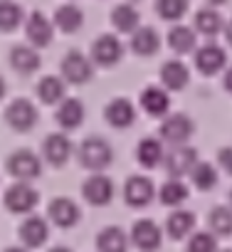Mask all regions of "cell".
<instances>
[{
  "label": "cell",
  "mask_w": 232,
  "mask_h": 252,
  "mask_svg": "<svg viewBox=\"0 0 232 252\" xmlns=\"http://www.w3.org/2000/svg\"><path fill=\"white\" fill-rule=\"evenodd\" d=\"M77 156H79V166H84L87 171L101 173V171L111 163V158H114V149H111V144H109L106 139L89 136V139L82 141Z\"/></svg>",
  "instance_id": "1"
},
{
  "label": "cell",
  "mask_w": 232,
  "mask_h": 252,
  "mask_svg": "<svg viewBox=\"0 0 232 252\" xmlns=\"http://www.w3.org/2000/svg\"><path fill=\"white\" fill-rule=\"evenodd\" d=\"M193 131H195V124L188 114H171V116H163L158 136L168 146H183L190 141Z\"/></svg>",
  "instance_id": "2"
},
{
  "label": "cell",
  "mask_w": 232,
  "mask_h": 252,
  "mask_svg": "<svg viewBox=\"0 0 232 252\" xmlns=\"http://www.w3.org/2000/svg\"><path fill=\"white\" fill-rule=\"evenodd\" d=\"M3 200H5V208L10 213H15V215H30L37 208V203H40V193L28 181H15L5 190Z\"/></svg>",
  "instance_id": "3"
},
{
  "label": "cell",
  "mask_w": 232,
  "mask_h": 252,
  "mask_svg": "<svg viewBox=\"0 0 232 252\" xmlns=\"http://www.w3.org/2000/svg\"><path fill=\"white\" fill-rule=\"evenodd\" d=\"M59 72H62V79L69 84H87L94 77V62L79 50H69L59 62Z\"/></svg>",
  "instance_id": "4"
},
{
  "label": "cell",
  "mask_w": 232,
  "mask_h": 252,
  "mask_svg": "<svg viewBox=\"0 0 232 252\" xmlns=\"http://www.w3.org/2000/svg\"><path fill=\"white\" fill-rule=\"evenodd\" d=\"M198 161L200 158H198V151L193 146H188V144L171 146V151L163 156V168L171 178H185V176H190V171L195 168Z\"/></svg>",
  "instance_id": "5"
},
{
  "label": "cell",
  "mask_w": 232,
  "mask_h": 252,
  "mask_svg": "<svg viewBox=\"0 0 232 252\" xmlns=\"http://www.w3.org/2000/svg\"><path fill=\"white\" fill-rule=\"evenodd\" d=\"M8 173L13 176V178H18V181H35V178H40V173H42V161H40V156L35 154V151H30V149H18V151H13L10 154V158H8Z\"/></svg>",
  "instance_id": "6"
},
{
  "label": "cell",
  "mask_w": 232,
  "mask_h": 252,
  "mask_svg": "<svg viewBox=\"0 0 232 252\" xmlns=\"http://www.w3.org/2000/svg\"><path fill=\"white\" fill-rule=\"evenodd\" d=\"M5 121L10 129L25 134V131L35 129V124H37V106L30 99H15L5 109Z\"/></svg>",
  "instance_id": "7"
},
{
  "label": "cell",
  "mask_w": 232,
  "mask_h": 252,
  "mask_svg": "<svg viewBox=\"0 0 232 252\" xmlns=\"http://www.w3.org/2000/svg\"><path fill=\"white\" fill-rule=\"evenodd\" d=\"M124 57V45L116 35H99L91 45V62L99 67H114Z\"/></svg>",
  "instance_id": "8"
},
{
  "label": "cell",
  "mask_w": 232,
  "mask_h": 252,
  "mask_svg": "<svg viewBox=\"0 0 232 252\" xmlns=\"http://www.w3.org/2000/svg\"><path fill=\"white\" fill-rule=\"evenodd\" d=\"M25 35H28V45L32 47H47L55 37V25L52 20L42 13V10H35L25 18Z\"/></svg>",
  "instance_id": "9"
},
{
  "label": "cell",
  "mask_w": 232,
  "mask_h": 252,
  "mask_svg": "<svg viewBox=\"0 0 232 252\" xmlns=\"http://www.w3.org/2000/svg\"><path fill=\"white\" fill-rule=\"evenodd\" d=\"M129 242L141 250V252H156L163 242V232L161 227L153 222V220H136L134 227H131V235H129Z\"/></svg>",
  "instance_id": "10"
},
{
  "label": "cell",
  "mask_w": 232,
  "mask_h": 252,
  "mask_svg": "<svg viewBox=\"0 0 232 252\" xmlns=\"http://www.w3.org/2000/svg\"><path fill=\"white\" fill-rule=\"evenodd\" d=\"M82 195L89 205H109L114 198V181L104 173H91L84 183H82Z\"/></svg>",
  "instance_id": "11"
},
{
  "label": "cell",
  "mask_w": 232,
  "mask_h": 252,
  "mask_svg": "<svg viewBox=\"0 0 232 252\" xmlns=\"http://www.w3.org/2000/svg\"><path fill=\"white\" fill-rule=\"evenodd\" d=\"M18 235H20V242H23L25 247H30V250L42 247V245L47 242V237H50V222H47L42 215H32V213H30V215L20 222Z\"/></svg>",
  "instance_id": "12"
},
{
  "label": "cell",
  "mask_w": 232,
  "mask_h": 252,
  "mask_svg": "<svg viewBox=\"0 0 232 252\" xmlns=\"http://www.w3.org/2000/svg\"><path fill=\"white\" fill-rule=\"evenodd\" d=\"M72 151H74V146H72L69 136L62 134V131L50 134V136L45 139V144H42V156H45V161H47L50 166H55V168H62V166L69 161Z\"/></svg>",
  "instance_id": "13"
},
{
  "label": "cell",
  "mask_w": 232,
  "mask_h": 252,
  "mask_svg": "<svg viewBox=\"0 0 232 252\" xmlns=\"http://www.w3.org/2000/svg\"><path fill=\"white\" fill-rule=\"evenodd\" d=\"M153 198H156V186H153L151 178H146V176H129V181L124 186V200L131 208H146Z\"/></svg>",
  "instance_id": "14"
},
{
  "label": "cell",
  "mask_w": 232,
  "mask_h": 252,
  "mask_svg": "<svg viewBox=\"0 0 232 252\" xmlns=\"http://www.w3.org/2000/svg\"><path fill=\"white\" fill-rule=\"evenodd\" d=\"M47 220L55 222L57 227L67 230V227H74L82 220V210L72 198H55L47 208Z\"/></svg>",
  "instance_id": "15"
},
{
  "label": "cell",
  "mask_w": 232,
  "mask_h": 252,
  "mask_svg": "<svg viewBox=\"0 0 232 252\" xmlns=\"http://www.w3.org/2000/svg\"><path fill=\"white\" fill-rule=\"evenodd\" d=\"M84 114H87V109H84V104H82L77 96H64V99L57 104L55 121L62 126L64 131H74V129H79V126H82Z\"/></svg>",
  "instance_id": "16"
},
{
  "label": "cell",
  "mask_w": 232,
  "mask_h": 252,
  "mask_svg": "<svg viewBox=\"0 0 232 252\" xmlns=\"http://www.w3.org/2000/svg\"><path fill=\"white\" fill-rule=\"evenodd\" d=\"M104 116H106L109 126H114V129H129V126L136 121V106L124 96H116L106 104Z\"/></svg>",
  "instance_id": "17"
},
{
  "label": "cell",
  "mask_w": 232,
  "mask_h": 252,
  "mask_svg": "<svg viewBox=\"0 0 232 252\" xmlns=\"http://www.w3.org/2000/svg\"><path fill=\"white\" fill-rule=\"evenodd\" d=\"M227 64V52L220 45H203L200 50H195V67L203 74H217L222 67Z\"/></svg>",
  "instance_id": "18"
},
{
  "label": "cell",
  "mask_w": 232,
  "mask_h": 252,
  "mask_svg": "<svg viewBox=\"0 0 232 252\" xmlns=\"http://www.w3.org/2000/svg\"><path fill=\"white\" fill-rule=\"evenodd\" d=\"M141 109L148 114V116H156V119H163L168 116V109H171V96L163 87L158 84H151L141 92Z\"/></svg>",
  "instance_id": "19"
},
{
  "label": "cell",
  "mask_w": 232,
  "mask_h": 252,
  "mask_svg": "<svg viewBox=\"0 0 232 252\" xmlns=\"http://www.w3.org/2000/svg\"><path fill=\"white\" fill-rule=\"evenodd\" d=\"M131 50L139 57H153L161 50V35L156 32V28L148 25H139L131 32Z\"/></svg>",
  "instance_id": "20"
},
{
  "label": "cell",
  "mask_w": 232,
  "mask_h": 252,
  "mask_svg": "<svg viewBox=\"0 0 232 252\" xmlns=\"http://www.w3.org/2000/svg\"><path fill=\"white\" fill-rule=\"evenodd\" d=\"M10 64H13V69L18 74H35L40 69L42 60H40L37 47H32V45H15L10 50Z\"/></svg>",
  "instance_id": "21"
},
{
  "label": "cell",
  "mask_w": 232,
  "mask_h": 252,
  "mask_svg": "<svg viewBox=\"0 0 232 252\" xmlns=\"http://www.w3.org/2000/svg\"><path fill=\"white\" fill-rule=\"evenodd\" d=\"M188 79H190V72L188 67L180 62V60H168L163 67H161V84L166 92H180L188 87Z\"/></svg>",
  "instance_id": "22"
},
{
  "label": "cell",
  "mask_w": 232,
  "mask_h": 252,
  "mask_svg": "<svg viewBox=\"0 0 232 252\" xmlns=\"http://www.w3.org/2000/svg\"><path fill=\"white\" fill-rule=\"evenodd\" d=\"M52 25H55L57 30L72 35V32L82 30V25H84V13H82L79 5H74V3H64V5H59V8L55 10V20H52Z\"/></svg>",
  "instance_id": "23"
},
{
  "label": "cell",
  "mask_w": 232,
  "mask_h": 252,
  "mask_svg": "<svg viewBox=\"0 0 232 252\" xmlns=\"http://www.w3.org/2000/svg\"><path fill=\"white\" fill-rule=\"evenodd\" d=\"M166 232L173 240H185L190 232H195V213L183 210V208L173 210L166 220Z\"/></svg>",
  "instance_id": "24"
},
{
  "label": "cell",
  "mask_w": 232,
  "mask_h": 252,
  "mask_svg": "<svg viewBox=\"0 0 232 252\" xmlns=\"http://www.w3.org/2000/svg\"><path fill=\"white\" fill-rule=\"evenodd\" d=\"M129 245H131L129 235L116 225H109L96 235V250L99 252H129Z\"/></svg>",
  "instance_id": "25"
},
{
  "label": "cell",
  "mask_w": 232,
  "mask_h": 252,
  "mask_svg": "<svg viewBox=\"0 0 232 252\" xmlns=\"http://www.w3.org/2000/svg\"><path fill=\"white\" fill-rule=\"evenodd\" d=\"M111 25L116 32H121V35H131L139 25H141V15L139 10L131 5V3H121V5H116L111 10Z\"/></svg>",
  "instance_id": "26"
},
{
  "label": "cell",
  "mask_w": 232,
  "mask_h": 252,
  "mask_svg": "<svg viewBox=\"0 0 232 252\" xmlns=\"http://www.w3.org/2000/svg\"><path fill=\"white\" fill-rule=\"evenodd\" d=\"M163 156H166V151H163V141H161V139L146 136V139H141L139 146H136V161H139L144 168H156V166H161V163H163Z\"/></svg>",
  "instance_id": "27"
},
{
  "label": "cell",
  "mask_w": 232,
  "mask_h": 252,
  "mask_svg": "<svg viewBox=\"0 0 232 252\" xmlns=\"http://www.w3.org/2000/svg\"><path fill=\"white\" fill-rule=\"evenodd\" d=\"M168 45L175 55H188V52H195V45H198V32L188 25H173L171 32H168Z\"/></svg>",
  "instance_id": "28"
},
{
  "label": "cell",
  "mask_w": 232,
  "mask_h": 252,
  "mask_svg": "<svg viewBox=\"0 0 232 252\" xmlns=\"http://www.w3.org/2000/svg\"><path fill=\"white\" fill-rule=\"evenodd\" d=\"M35 92H37V99H40L42 104H59V101L64 99L67 82L59 79V77H55V74H47V77H42V79L37 82Z\"/></svg>",
  "instance_id": "29"
},
{
  "label": "cell",
  "mask_w": 232,
  "mask_h": 252,
  "mask_svg": "<svg viewBox=\"0 0 232 252\" xmlns=\"http://www.w3.org/2000/svg\"><path fill=\"white\" fill-rule=\"evenodd\" d=\"M188 195H190V190L183 183V178H168L161 186V190H158V200L163 205H168V208H178L180 203L188 200Z\"/></svg>",
  "instance_id": "30"
},
{
  "label": "cell",
  "mask_w": 232,
  "mask_h": 252,
  "mask_svg": "<svg viewBox=\"0 0 232 252\" xmlns=\"http://www.w3.org/2000/svg\"><path fill=\"white\" fill-rule=\"evenodd\" d=\"M222 28H225V20H222V15H220L215 8L207 5V8H203V10L195 13V25H193L195 32L212 37V35H217Z\"/></svg>",
  "instance_id": "31"
},
{
  "label": "cell",
  "mask_w": 232,
  "mask_h": 252,
  "mask_svg": "<svg viewBox=\"0 0 232 252\" xmlns=\"http://www.w3.org/2000/svg\"><path fill=\"white\" fill-rule=\"evenodd\" d=\"M207 227L215 237H230L232 235V208L230 205H215L207 215Z\"/></svg>",
  "instance_id": "32"
},
{
  "label": "cell",
  "mask_w": 232,
  "mask_h": 252,
  "mask_svg": "<svg viewBox=\"0 0 232 252\" xmlns=\"http://www.w3.org/2000/svg\"><path fill=\"white\" fill-rule=\"evenodd\" d=\"M25 23V10L15 0H0V32H13Z\"/></svg>",
  "instance_id": "33"
},
{
  "label": "cell",
  "mask_w": 232,
  "mask_h": 252,
  "mask_svg": "<svg viewBox=\"0 0 232 252\" xmlns=\"http://www.w3.org/2000/svg\"><path fill=\"white\" fill-rule=\"evenodd\" d=\"M217 178H220L217 168L212 163H207V161H198L195 168L190 171V181H193V186L198 190H212L217 186Z\"/></svg>",
  "instance_id": "34"
},
{
  "label": "cell",
  "mask_w": 232,
  "mask_h": 252,
  "mask_svg": "<svg viewBox=\"0 0 232 252\" xmlns=\"http://www.w3.org/2000/svg\"><path fill=\"white\" fill-rule=\"evenodd\" d=\"M185 252H217V237L210 230H195L188 235Z\"/></svg>",
  "instance_id": "35"
},
{
  "label": "cell",
  "mask_w": 232,
  "mask_h": 252,
  "mask_svg": "<svg viewBox=\"0 0 232 252\" xmlns=\"http://www.w3.org/2000/svg\"><path fill=\"white\" fill-rule=\"evenodd\" d=\"M188 8H190L188 0H156V13L168 23L180 20L188 13Z\"/></svg>",
  "instance_id": "36"
},
{
  "label": "cell",
  "mask_w": 232,
  "mask_h": 252,
  "mask_svg": "<svg viewBox=\"0 0 232 252\" xmlns=\"http://www.w3.org/2000/svg\"><path fill=\"white\" fill-rule=\"evenodd\" d=\"M217 163L227 176H232V146H222L217 151Z\"/></svg>",
  "instance_id": "37"
},
{
  "label": "cell",
  "mask_w": 232,
  "mask_h": 252,
  "mask_svg": "<svg viewBox=\"0 0 232 252\" xmlns=\"http://www.w3.org/2000/svg\"><path fill=\"white\" fill-rule=\"evenodd\" d=\"M222 84H225V89L232 94V64L227 67V72H225V77H222Z\"/></svg>",
  "instance_id": "38"
},
{
  "label": "cell",
  "mask_w": 232,
  "mask_h": 252,
  "mask_svg": "<svg viewBox=\"0 0 232 252\" xmlns=\"http://www.w3.org/2000/svg\"><path fill=\"white\" fill-rule=\"evenodd\" d=\"M222 30H225V40H227V42L232 45V18H230V20L225 23V28H222Z\"/></svg>",
  "instance_id": "39"
},
{
  "label": "cell",
  "mask_w": 232,
  "mask_h": 252,
  "mask_svg": "<svg viewBox=\"0 0 232 252\" xmlns=\"http://www.w3.org/2000/svg\"><path fill=\"white\" fill-rule=\"evenodd\" d=\"M3 252H32V250L25 247V245H13V247H5Z\"/></svg>",
  "instance_id": "40"
},
{
  "label": "cell",
  "mask_w": 232,
  "mask_h": 252,
  "mask_svg": "<svg viewBox=\"0 0 232 252\" xmlns=\"http://www.w3.org/2000/svg\"><path fill=\"white\" fill-rule=\"evenodd\" d=\"M5 92H8V84H5V79H3V77H0V99L5 96Z\"/></svg>",
  "instance_id": "41"
},
{
  "label": "cell",
  "mask_w": 232,
  "mask_h": 252,
  "mask_svg": "<svg viewBox=\"0 0 232 252\" xmlns=\"http://www.w3.org/2000/svg\"><path fill=\"white\" fill-rule=\"evenodd\" d=\"M205 3H207L210 8H217V5H225V3H227V0H205Z\"/></svg>",
  "instance_id": "42"
},
{
  "label": "cell",
  "mask_w": 232,
  "mask_h": 252,
  "mask_svg": "<svg viewBox=\"0 0 232 252\" xmlns=\"http://www.w3.org/2000/svg\"><path fill=\"white\" fill-rule=\"evenodd\" d=\"M50 252H72L69 247H64V245H57V247H52Z\"/></svg>",
  "instance_id": "43"
},
{
  "label": "cell",
  "mask_w": 232,
  "mask_h": 252,
  "mask_svg": "<svg viewBox=\"0 0 232 252\" xmlns=\"http://www.w3.org/2000/svg\"><path fill=\"white\" fill-rule=\"evenodd\" d=\"M230 208H232V190H230Z\"/></svg>",
  "instance_id": "44"
},
{
  "label": "cell",
  "mask_w": 232,
  "mask_h": 252,
  "mask_svg": "<svg viewBox=\"0 0 232 252\" xmlns=\"http://www.w3.org/2000/svg\"><path fill=\"white\" fill-rule=\"evenodd\" d=\"M217 252H232V250H217Z\"/></svg>",
  "instance_id": "45"
}]
</instances>
